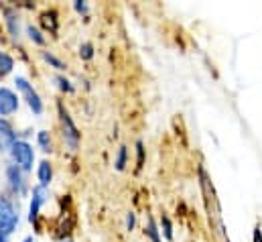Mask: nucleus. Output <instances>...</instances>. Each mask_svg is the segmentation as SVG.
<instances>
[{"mask_svg":"<svg viewBox=\"0 0 262 242\" xmlns=\"http://www.w3.org/2000/svg\"><path fill=\"white\" fill-rule=\"evenodd\" d=\"M10 155H12V161L16 163V167L20 171H31L33 169L35 153H33V147L27 140H14L12 147H10Z\"/></svg>","mask_w":262,"mask_h":242,"instance_id":"1","label":"nucleus"},{"mask_svg":"<svg viewBox=\"0 0 262 242\" xmlns=\"http://www.w3.org/2000/svg\"><path fill=\"white\" fill-rule=\"evenodd\" d=\"M16 224H18V214H16L14 206L8 199H0V232L4 236H8L14 232Z\"/></svg>","mask_w":262,"mask_h":242,"instance_id":"2","label":"nucleus"},{"mask_svg":"<svg viewBox=\"0 0 262 242\" xmlns=\"http://www.w3.org/2000/svg\"><path fill=\"white\" fill-rule=\"evenodd\" d=\"M14 84H16V88H18V90L25 94L29 108H31L35 114H41V112H43V102H41L39 94L33 90V86H31V84H29L25 77H16V79H14Z\"/></svg>","mask_w":262,"mask_h":242,"instance_id":"3","label":"nucleus"},{"mask_svg":"<svg viewBox=\"0 0 262 242\" xmlns=\"http://www.w3.org/2000/svg\"><path fill=\"white\" fill-rule=\"evenodd\" d=\"M59 116H61V126H63V138L69 145L71 151H77V145H79V132L75 128V124L71 120V116L67 114V110L63 106H59Z\"/></svg>","mask_w":262,"mask_h":242,"instance_id":"4","label":"nucleus"},{"mask_svg":"<svg viewBox=\"0 0 262 242\" xmlns=\"http://www.w3.org/2000/svg\"><path fill=\"white\" fill-rule=\"evenodd\" d=\"M18 108V98L14 92H10L8 88H0V116H8L12 112H16Z\"/></svg>","mask_w":262,"mask_h":242,"instance_id":"5","label":"nucleus"},{"mask_svg":"<svg viewBox=\"0 0 262 242\" xmlns=\"http://www.w3.org/2000/svg\"><path fill=\"white\" fill-rule=\"evenodd\" d=\"M14 140H16V134H14L10 122L0 118V151H8Z\"/></svg>","mask_w":262,"mask_h":242,"instance_id":"6","label":"nucleus"},{"mask_svg":"<svg viewBox=\"0 0 262 242\" xmlns=\"http://www.w3.org/2000/svg\"><path fill=\"white\" fill-rule=\"evenodd\" d=\"M45 201V187L37 185L33 189V201H31V208H29V220L31 222H37V216H39V208L43 206Z\"/></svg>","mask_w":262,"mask_h":242,"instance_id":"7","label":"nucleus"},{"mask_svg":"<svg viewBox=\"0 0 262 242\" xmlns=\"http://www.w3.org/2000/svg\"><path fill=\"white\" fill-rule=\"evenodd\" d=\"M6 175H8L10 189H12L14 193H25V179H23V171H20L16 165H10V167H8V171H6Z\"/></svg>","mask_w":262,"mask_h":242,"instance_id":"8","label":"nucleus"},{"mask_svg":"<svg viewBox=\"0 0 262 242\" xmlns=\"http://www.w3.org/2000/svg\"><path fill=\"white\" fill-rule=\"evenodd\" d=\"M6 25H8V29H10V35L18 39V35H20V27H18V14H16L14 10H10V8L6 10Z\"/></svg>","mask_w":262,"mask_h":242,"instance_id":"9","label":"nucleus"},{"mask_svg":"<svg viewBox=\"0 0 262 242\" xmlns=\"http://www.w3.org/2000/svg\"><path fill=\"white\" fill-rule=\"evenodd\" d=\"M51 177H53V169H51L49 161H41V165H39V182H41V187H47L49 182H51Z\"/></svg>","mask_w":262,"mask_h":242,"instance_id":"10","label":"nucleus"},{"mask_svg":"<svg viewBox=\"0 0 262 242\" xmlns=\"http://www.w3.org/2000/svg\"><path fill=\"white\" fill-rule=\"evenodd\" d=\"M12 67H14L12 57H10V55H6V53H0V75L10 73V71H12Z\"/></svg>","mask_w":262,"mask_h":242,"instance_id":"11","label":"nucleus"},{"mask_svg":"<svg viewBox=\"0 0 262 242\" xmlns=\"http://www.w3.org/2000/svg\"><path fill=\"white\" fill-rule=\"evenodd\" d=\"M41 23L51 31V33H55L57 31V21H55V12H45L43 16H41Z\"/></svg>","mask_w":262,"mask_h":242,"instance_id":"12","label":"nucleus"},{"mask_svg":"<svg viewBox=\"0 0 262 242\" xmlns=\"http://www.w3.org/2000/svg\"><path fill=\"white\" fill-rule=\"evenodd\" d=\"M27 33H29V37H31L37 45H43V43H45V37H43V35L39 33V29H35L33 25H29V27H27Z\"/></svg>","mask_w":262,"mask_h":242,"instance_id":"13","label":"nucleus"},{"mask_svg":"<svg viewBox=\"0 0 262 242\" xmlns=\"http://www.w3.org/2000/svg\"><path fill=\"white\" fill-rule=\"evenodd\" d=\"M39 145H41L43 151H51V136H49L47 130H41L39 132Z\"/></svg>","mask_w":262,"mask_h":242,"instance_id":"14","label":"nucleus"},{"mask_svg":"<svg viewBox=\"0 0 262 242\" xmlns=\"http://www.w3.org/2000/svg\"><path fill=\"white\" fill-rule=\"evenodd\" d=\"M146 234L150 236V240H152V242H161V238H159V230H157V224H155V220H152V218H148Z\"/></svg>","mask_w":262,"mask_h":242,"instance_id":"15","label":"nucleus"},{"mask_svg":"<svg viewBox=\"0 0 262 242\" xmlns=\"http://www.w3.org/2000/svg\"><path fill=\"white\" fill-rule=\"evenodd\" d=\"M79 55H81L83 59H92V57H94V47H92L90 43H83V45L79 47Z\"/></svg>","mask_w":262,"mask_h":242,"instance_id":"16","label":"nucleus"},{"mask_svg":"<svg viewBox=\"0 0 262 242\" xmlns=\"http://www.w3.org/2000/svg\"><path fill=\"white\" fill-rule=\"evenodd\" d=\"M126 165V147H120V153H118V159H116V169L122 171Z\"/></svg>","mask_w":262,"mask_h":242,"instance_id":"17","label":"nucleus"},{"mask_svg":"<svg viewBox=\"0 0 262 242\" xmlns=\"http://www.w3.org/2000/svg\"><path fill=\"white\" fill-rule=\"evenodd\" d=\"M43 57H45V61H47V63H51V65H53L55 69H63V67H66V65H63L61 61L57 59L55 55H51V53H43Z\"/></svg>","mask_w":262,"mask_h":242,"instance_id":"18","label":"nucleus"},{"mask_svg":"<svg viewBox=\"0 0 262 242\" xmlns=\"http://www.w3.org/2000/svg\"><path fill=\"white\" fill-rule=\"evenodd\" d=\"M163 232H165V236H167L169 240L173 238V228H171V220H169L167 216L163 218Z\"/></svg>","mask_w":262,"mask_h":242,"instance_id":"19","label":"nucleus"},{"mask_svg":"<svg viewBox=\"0 0 262 242\" xmlns=\"http://www.w3.org/2000/svg\"><path fill=\"white\" fill-rule=\"evenodd\" d=\"M55 82H57V86H59L61 90H66V92H73V86H71V84L67 82L66 77H61V75H57V77H55Z\"/></svg>","mask_w":262,"mask_h":242,"instance_id":"20","label":"nucleus"},{"mask_svg":"<svg viewBox=\"0 0 262 242\" xmlns=\"http://www.w3.org/2000/svg\"><path fill=\"white\" fill-rule=\"evenodd\" d=\"M75 10H77V12H88V4H83V2L77 0V2H75Z\"/></svg>","mask_w":262,"mask_h":242,"instance_id":"21","label":"nucleus"},{"mask_svg":"<svg viewBox=\"0 0 262 242\" xmlns=\"http://www.w3.org/2000/svg\"><path fill=\"white\" fill-rule=\"evenodd\" d=\"M134 222H136V220H134V214H128V218H126V228H128V230H132V228H134Z\"/></svg>","mask_w":262,"mask_h":242,"instance_id":"22","label":"nucleus"},{"mask_svg":"<svg viewBox=\"0 0 262 242\" xmlns=\"http://www.w3.org/2000/svg\"><path fill=\"white\" fill-rule=\"evenodd\" d=\"M254 242H262V234H260V228L254 230Z\"/></svg>","mask_w":262,"mask_h":242,"instance_id":"23","label":"nucleus"},{"mask_svg":"<svg viewBox=\"0 0 262 242\" xmlns=\"http://www.w3.org/2000/svg\"><path fill=\"white\" fill-rule=\"evenodd\" d=\"M25 242H37V240H35L33 236H29V238H25Z\"/></svg>","mask_w":262,"mask_h":242,"instance_id":"24","label":"nucleus"},{"mask_svg":"<svg viewBox=\"0 0 262 242\" xmlns=\"http://www.w3.org/2000/svg\"><path fill=\"white\" fill-rule=\"evenodd\" d=\"M63 242H71V240H63Z\"/></svg>","mask_w":262,"mask_h":242,"instance_id":"25","label":"nucleus"}]
</instances>
